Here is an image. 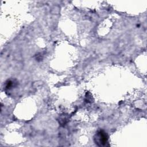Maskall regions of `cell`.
<instances>
[{"instance_id": "obj_1", "label": "cell", "mask_w": 147, "mask_h": 147, "mask_svg": "<svg viewBox=\"0 0 147 147\" xmlns=\"http://www.w3.org/2000/svg\"><path fill=\"white\" fill-rule=\"evenodd\" d=\"M94 142L99 146H105L107 143L108 136L107 133L103 130L98 131L94 136Z\"/></svg>"}]
</instances>
